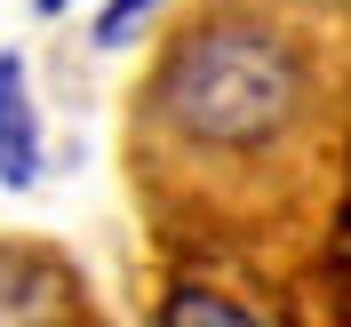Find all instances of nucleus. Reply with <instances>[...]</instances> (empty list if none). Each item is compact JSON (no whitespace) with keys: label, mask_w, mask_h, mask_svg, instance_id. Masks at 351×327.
Wrapping results in <instances>:
<instances>
[{"label":"nucleus","mask_w":351,"mask_h":327,"mask_svg":"<svg viewBox=\"0 0 351 327\" xmlns=\"http://www.w3.org/2000/svg\"><path fill=\"white\" fill-rule=\"evenodd\" d=\"M343 56L328 0H199L136 96L152 192L199 208L287 199L335 152Z\"/></svg>","instance_id":"1"},{"label":"nucleus","mask_w":351,"mask_h":327,"mask_svg":"<svg viewBox=\"0 0 351 327\" xmlns=\"http://www.w3.org/2000/svg\"><path fill=\"white\" fill-rule=\"evenodd\" d=\"M40 175V120H32V88H24V64L0 56V184L24 192Z\"/></svg>","instance_id":"2"},{"label":"nucleus","mask_w":351,"mask_h":327,"mask_svg":"<svg viewBox=\"0 0 351 327\" xmlns=\"http://www.w3.org/2000/svg\"><path fill=\"white\" fill-rule=\"evenodd\" d=\"M160 319H168V327H192V319H223V327H247L256 311H247V304H223V295H208V287H184L176 304H160Z\"/></svg>","instance_id":"3"},{"label":"nucleus","mask_w":351,"mask_h":327,"mask_svg":"<svg viewBox=\"0 0 351 327\" xmlns=\"http://www.w3.org/2000/svg\"><path fill=\"white\" fill-rule=\"evenodd\" d=\"M40 8H48V16H56V8H72V0H40Z\"/></svg>","instance_id":"4"}]
</instances>
